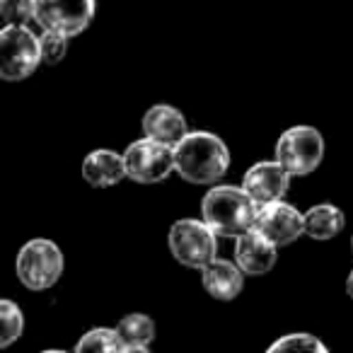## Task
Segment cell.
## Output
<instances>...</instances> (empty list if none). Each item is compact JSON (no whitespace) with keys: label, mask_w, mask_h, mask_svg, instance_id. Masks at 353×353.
Wrapping results in <instances>:
<instances>
[{"label":"cell","mask_w":353,"mask_h":353,"mask_svg":"<svg viewBox=\"0 0 353 353\" xmlns=\"http://www.w3.org/2000/svg\"><path fill=\"white\" fill-rule=\"evenodd\" d=\"M230 170L225 141L211 131H189L174 145V172L187 184L213 187Z\"/></svg>","instance_id":"6da1fadb"},{"label":"cell","mask_w":353,"mask_h":353,"mask_svg":"<svg viewBox=\"0 0 353 353\" xmlns=\"http://www.w3.org/2000/svg\"><path fill=\"white\" fill-rule=\"evenodd\" d=\"M259 203L245 192V187L213 184L201 201V218L221 237H237L254 228Z\"/></svg>","instance_id":"7a4b0ae2"},{"label":"cell","mask_w":353,"mask_h":353,"mask_svg":"<svg viewBox=\"0 0 353 353\" xmlns=\"http://www.w3.org/2000/svg\"><path fill=\"white\" fill-rule=\"evenodd\" d=\"M63 269H65L63 250L54 240L34 237V240L25 242L20 247V252H17L15 274L27 290L41 293V290L54 288L61 281V276H63Z\"/></svg>","instance_id":"3957f363"},{"label":"cell","mask_w":353,"mask_h":353,"mask_svg":"<svg viewBox=\"0 0 353 353\" xmlns=\"http://www.w3.org/2000/svg\"><path fill=\"white\" fill-rule=\"evenodd\" d=\"M218 232L203 218H182L174 221L167 232V247L174 261L187 269L201 271L218 254Z\"/></svg>","instance_id":"277c9868"},{"label":"cell","mask_w":353,"mask_h":353,"mask_svg":"<svg viewBox=\"0 0 353 353\" xmlns=\"http://www.w3.org/2000/svg\"><path fill=\"white\" fill-rule=\"evenodd\" d=\"M41 61L39 37L27 25H6L0 32V78L6 83L27 80Z\"/></svg>","instance_id":"5b68a950"},{"label":"cell","mask_w":353,"mask_h":353,"mask_svg":"<svg viewBox=\"0 0 353 353\" xmlns=\"http://www.w3.org/2000/svg\"><path fill=\"white\" fill-rule=\"evenodd\" d=\"M276 160L293 176L312 174L324 160V136L314 126H290L276 141Z\"/></svg>","instance_id":"8992f818"},{"label":"cell","mask_w":353,"mask_h":353,"mask_svg":"<svg viewBox=\"0 0 353 353\" xmlns=\"http://www.w3.org/2000/svg\"><path fill=\"white\" fill-rule=\"evenodd\" d=\"M128 179L136 184H160L174 172V148L155 138H138L123 150Z\"/></svg>","instance_id":"52a82bcc"},{"label":"cell","mask_w":353,"mask_h":353,"mask_svg":"<svg viewBox=\"0 0 353 353\" xmlns=\"http://www.w3.org/2000/svg\"><path fill=\"white\" fill-rule=\"evenodd\" d=\"M97 0H34V22L41 30L78 37L92 25Z\"/></svg>","instance_id":"ba28073f"},{"label":"cell","mask_w":353,"mask_h":353,"mask_svg":"<svg viewBox=\"0 0 353 353\" xmlns=\"http://www.w3.org/2000/svg\"><path fill=\"white\" fill-rule=\"evenodd\" d=\"M254 228L279 247H288L305 235V213H300L283 199L261 203L256 208Z\"/></svg>","instance_id":"9c48e42d"},{"label":"cell","mask_w":353,"mask_h":353,"mask_svg":"<svg viewBox=\"0 0 353 353\" xmlns=\"http://www.w3.org/2000/svg\"><path fill=\"white\" fill-rule=\"evenodd\" d=\"M290 176L293 174L274 157V160L254 162V165L242 174V187H245V192L261 206V203L279 201V199H283L285 194H288Z\"/></svg>","instance_id":"30bf717a"},{"label":"cell","mask_w":353,"mask_h":353,"mask_svg":"<svg viewBox=\"0 0 353 353\" xmlns=\"http://www.w3.org/2000/svg\"><path fill=\"white\" fill-rule=\"evenodd\" d=\"M279 250L281 247L276 242H271L264 232H259L256 228H250L247 232L235 237V264L245 271L247 276H264L279 261Z\"/></svg>","instance_id":"8fae6325"},{"label":"cell","mask_w":353,"mask_h":353,"mask_svg":"<svg viewBox=\"0 0 353 353\" xmlns=\"http://www.w3.org/2000/svg\"><path fill=\"white\" fill-rule=\"evenodd\" d=\"M245 271L235 264V259H213L201 269V285L213 300L232 303L245 288Z\"/></svg>","instance_id":"7c38bea8"},{"label":"cell","mask_w":353,"mask_h":353,"mask_svg":"<svg viewBox=\"0 0 353 353\" xmlns=\"http://www.w3.org/2000/svg\"><path fill=\"white\" fill-rule=\"evenodd\" d=\"M83 179L92 189H109L128 179L123 152L109 150V148H97L88 152L83 160Z\"/></svg>","instance_id":"4fadbf2b"},{"label":"cell","mask_w":353,"mask_h":353,"mask_svg":"<svg viewBox=\"0 0 353 353\" xmlns=\"http://www.w3.org/2000/svg\"><path fill=\"white\" fill-rule=\"evenodd\" d=\"M143 136L155 138L160 143L174 148L189 133L187 117L172 104H152L145 114H143Z\"/></svg>","instance_id":"5bb4252c"},{"label":"cell","mask_w":353,"mask_h":353,"mask_svg":"<svg viewBox=\"0 0 353 353\" xmlns=\"http://www.w3.org/2000/svg\"><path fill=\"white\" fill-rule=\"evenodd\" d=\"M343 225H346V216L334 203H317L310 211H305V235L310 240H334L336 235H341Z\"/></svg>","instance_id":"9a60e30c"},{"label":"cell","mask_w":353,"mask_h":353,"mask_svg":"<svg viewBox=\"0 0 353 353\" xmlns=\"http://www.w3.org/2000/svg\"><path fill=\"white\" fill-rule=\"evenodd\" d=\"M117 332L123 341V351H136V353H145L150 348V343L155 341V319L150 314L143 312H131L123 314L117 324Z\"/></svg>","instance_id":"2e32d148"},{"label":"cell","mask_w":353,"mask_h":353,"mask_svg":"<svg viewBox=\"0 0 353 353\" xmlns=\"http://www.w3.org/2000/svg\"><path fill=\"white\" fill-rule=\"evenodd\" d=\"M75 351H92V353H126L123 351V341L119 336L117 329L109 327H94L80 336L75 343Z\"/></svg>","instance_id":"e0dca14e"},{"label":"cell","mask_w":353,"mask_h":353,"mask_svg":"<svg viewBox=\"0 0 353 353\" xmlns=\"http://www.w3.org/2000/svg\"><path fill=\"white\" fill-rule=\"evenodd\" d=\"M25 332V312L12 300H0V346L8 348Z\"/></svg>","instance_id":"ac0fdd59"},{"label":"cell","mask_w":353,"mask_h":353,"mask_svg":"<svg viewBox=\"0 0 353 353\" xmlns=\"http://www.w3.org/2000/svg\"><path fill=\"white\" fill-rule=\"evenodd\" d=\"M281 351H303V353H329V348L319 341L317 336L307 332H293L283 334L279 341H274L269 346V353H281Z\"/></svg>","instance_id":"d6986e66"},{"label":"cell","mask_w":353,"mask_h":353,"mask_svg":"<svg viewBox=\"0 0 353 353\" xmlns=\"http://www.w3.org/2000/svg\"><path fill=\"white\" fill-rule=\"evenodd\" d=\"M68 39L70 37L61 34V32L54 30H44L39 37V46H41V61L46 65H56L65 59L68 54Z\"/></svg>","instance_id":"ffe728a7"},{"label":"cell","mask_w":353,"mask_h":353,"mask_svg":"<svg viewBox=\"0 0 353 353\" xmlns=\"http://www.w3.org/2000/svg\"><path fill=\"white\" fill-rule=\"evenodd\" d=\"M0 15L6 25H30L34 20V0H0Z\"/></svg>","instance_id":"44dd1931"},{"label":"cell","mask_w":353,"mask_h":353,"mask_svg":"<svg viewBox=\"0 0 353 353\" xmlns=\"http://www.w3.org/2000/svg\"><path fill=\"white\" fill-rule=\"evenodd\" d=\"M346 293H348V298L353 300V269H351V274H348V279H346Z\"/></svg>","instance_id":"7402d4cb"},{"label":"cell","mask_w":353,"mask_h":353,"mask_svg":"<svg viewBox=\"0 0 353 353\" xmlns=\"http://www.w3.org/2000/svg\"><path fill=\"white\" fill-rule=\"evenodd\" d=\"M351 252H353V237H351Z\"/></svg>","instance_id":"603a6c76"}]
</instances>
